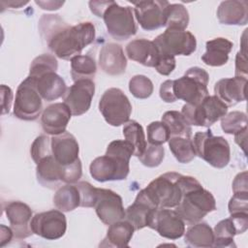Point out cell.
Segmentation results:
<instances>
[{"instance_id":"53","label":"cell","mask_w":248,"mask_h":248,"mask_svg":"<svg viewBox=\"0 0 248 248\" xmlns=\"http://www.w3.org/2000/svg\"><path fill=\"white\" fill-rule=\"evenodd\" d=\"M35 3L40 6L41 9L48 11L58 10L64 4L63 1H35Z\"/></svg>"},{"instance_id":"50","label":"cell","mask_w":248,"mask_h":248,"mask_svg":"<svg viewBox=\"0 0 248 248\" xmlns=\"http://www.w3.org/2000/svg\"><path fill=\"white\" fill-rule=\"evenodd\" d=\"M1 95H2V113L5 114L10 111L12 99H13V92L12 89L4 84L1 85Z\"/></svg>"},{"instance_id":"36","label":"cell","mask_w":248,"mask_h":248,"mask_svg":"<svg viewBox=\"0 0 248 248\" xmlns=\"http://www.w3.org/2000/svg\"><path fill=\"white\" fill-rule=\"evenodd\" d=\"M189 23V14L182 4H169L165 14V27L185 30Z\"/></svg>"},{"instance_id":"27","label":"cell","mask_w":248,"mask_h":248,"mask_svg":"<svg viewBox=\"0 0 248 248\" xmlns=\"http://www.w3.org/2000/svg\"><path fill=\"white\" fill-rule=\"evenodd\" d=\"M34 78L40 96L47 102L57 100L64 96L67 90L65 80L56 72H49Z\"/></svg>"},{"instance_id":"48","label":"cell","mask_w":248,"mask_h":248,"mask_svg":"<svg viewBox=\"0 0 248 248\" xmlns=\"http://www.w3.org/2000/svg\"><path fill=\"white\" fill-rule=\"evenodd\" d=\"M233 193H247L248 192V181L247 171L239 172L233 179L232 182Z\"/></svg>"},{"instance_id":"24","label":"cell","mask_w":248,"mask_h":248,"mask_svg":"<svg viewBox=\"0 0 248 248\" xmlns=\"http://www.w3.org/2000/svg\"><path fill=\"white\" fill-rule=\"evenodd\" d=\"M217 18L226 25H245L248 22V2L245 0H228L220 3Z\"/></svg>"},{"instance_id":"28","label":"cell","mask_w":248,"mask_h":248,"mask_svg":"<svg viewBox=\"0 0 248 248\" xmlns=\"http://www.w3.org/2000/svg\"><path fill=\"white\" fill-rule=\"evenodd\" d=\"M135 228L127 220H120L109 225L107 235L100 246L124 248L129 246L133 237Z\"/></svg>"},{"instance_id":"1","label":"cell","mask_w":248,"mask_h":248,"mask_svg":"<svg viewBox=\"0 0 248 248\" xmlns=\"http://www.w3.org/2000/svg\"><path fill=\"white\" fill-rule=\"evenodd\" d=\"M132 155H134V147L129 141L112 140L108 143L106 154L91 162L90 174L99 182L126 179L130 171L129 163Z\"/></svg>"},{"instance_id":"52","label":"cell","mask_w":248,"mask_h":248,"mask_svg":"<svg viewBox=\"0 0 248 248\" xmlns=\"http://www.w3.org/2000/svg\"><path fill=\"white\" fill-rule=\"evenodd\" d=\"M247 131L248 128L245 127L241 131L234 134V141L241 147L244 154H246V140H247Z\"/></svg>"},{"instance_id":"39","label":"cell","mask_w":248,"mask_h":248,"mask_svg":"<svg viewBox=\"0 0 248 248\" xmlns=\"http://www.w3.org/2000/svg\"><path fill=\"white\" fill-rule=\"evenodd\" d=\"M153 83L143 75H136L129 81V90L138 99H147L153 93Z\"/></svg>"},{"instance_id":"20","label":"cell","mask_w":248,"mask_h":248,"mask_svg":"<svg viewBox=\"0 0 248 248\" xmlns=\"http://www.w3.org/2000/svg\"><path fill=\"white\" fill-rule=\"evenodd\" d=\"M247 78L241 77L222 78L215 83L214 93L228 108L246 100Z\"/></svg>"},{"instance_id":"19","label":"cell","mask_w":248,"mask_h":248,"mask_svg":"<svg viewBox=\"0 0 248 248\" xmlns=\"http://www.w3.org/2000/svg\"><path fill=\"white\" fill-rule=\"evenodd\" d=\"M50 147L53 158L63 167L72 165L79 159L78 143L76 138L69 132L52 136Z\"/></svg>"},{"instance_id":"7","label":"cell","mask_w":248,"mask_h":248,"mask_svg":"<svg viewBox=\"0 0 248 248\" xmlns=\"http://www.w3.org/2000/svg\"><path fill=\"white\" fill-rule=\"evenodd\" d=\"M228 112V107L215 95L205 97L197 105L185 104L181 113L190 125L210 127Z\"/></svg>"},{"instance_id":"15","label":"cell","mask_w":248,"mask_h":248,"mask_svg":"<svg viewBox=\"0 0 248 248\" xmlns=\"http://www.w3.org/2000/svg\"><path fill=\"white\" fill-rule=\"evenodd\" d=\"M148 227L168 239H178L185 232V223L175 210L157 208L153 211Z\"/></svg>"},{"instance_id":"32","label":"cell","mask_w":248,"mask_h":248,"mask_svg":"<svg viewBox=\"0 0 248 248\" xmlns=\"http://www.w3.org/2000/svg\"><path fill=\"white\" fill-rule=\"evenodd\" d=\"M71 77L75 81L79 79H93L97 66L94 58L90 55H77L71 60Z\"/></svg>"},{"instance_id":"11","label":"cell","mask_w":248,"mask_h":248,"mask_svg":"<svg viewBox=\"0 0 248 248\" xmlns=\"http://www.w3.org/2000/svg\"><path fill=\"white\" fill-rule=\"evenodd\" d=\"M153 42L160 53L171 56H189L197 48L196 37L189 31L176 28H167Z\"/></svg>"},{"instance_id":"33","label":"cell","mask_w":248,"mask_h":248,"mask_svg":"<svg viewBox=\"0 0 248 248\" xmlns=\"http://www.w3.org/2000/svg\"><path fill=\"white\" fill-rule=\"evenodd\" d=\"M168 142L171 153L179 163H190L197 156L191 138L172 137L169 139Z\"/></svg>"},{"instance_id":"41","label":"cell","mask_w":248,"mask_h":248,"mask_svg":"<svg viewBox=\"0 0 248 248\" xmlns=\"http://www.w3.org/2000/svg\"><path fill=\"white\" fill-rule=\"evenodd\" d=\"M165 157V149L162 145L149 144L144 152L139 157L140 163L148 168L158 167Z\"/></svg>"},{"instance_id":"23","label":"cell","mask_w":248,"mask_h":248,"mask_svg":"<svg viewBox=\"0 0 248 248\" xmlns=\"http://www.w3.org/2000/svg\"><path fill=\"white\" fill-rule=\"evenodd\" d=\"M36 176L39 183L48 189H55L63 183V166L49 153L36 163Z\"/></svg>"},{"instance_id":"54","label":"cell","mask_w":248,"mask_h":248,"mask_svg":"<svg viewBox=\"0 0 248 248\" xmlns=\"http://www.w3.org/2000/svg\"><path fill=\"white\" fill-rule=\"evenodd\" d=\"M13 235H14V232H13L11 228H8V227H5L4 225H1V240H2L1 246L5 245L6 240L10 241L12 239Z\"/></svg>"},{"instance_id":"21","label":"cell","mask_w":248,"mask_h":248,"mask_svg":"<svg viewBox=\"0 0 248 248\" xmlns=\"http://www.w3.org/2000/svg\"><path fill=\"white\" fill-rule=\"evenodd\" d=\"M155 209L157 207L152 203L142 189L138 193L135 202L126 208L125 220L133 225L135 231L141 230L148 227L151 215Z\"/></svg>"},{"instance_id":"43","label":"cell","mask_w":248,"mask_h":248,"mask_svg":"<svg viewBox=\"0 0 248 248\" xmlns=\"http://www.w3.org/2000/svg\"><path fill=\"white\" fill-rule=\"evenodd\" d=\"M50 140H51V138L46 135L39 136L35 139L30 148V154H31L32 160L35 163H37L44 156L51 153Z\"/></svg>"},{"instance_id":"25","label":"cell","mask_w":248,"mask_h":248,"mask_svg":"<svg viewBox=\"0 0 248 248\" xmlns=\"http://www.w3.org/2000/svg\"><path fill=\"white\" fill-rule=\"evenodd\" d=\"M126 54L131 59L145 67H155L159 50L153 41L136 39L126 46Z\"/></svg>"},{"instance_id":"9","label":"cell","mask_w":248,"mask_h":248,"mask_svg":"<svg viewBox=\"0 0 248 248\" xmlns=\"http://www.w3.org/2000/svg\"><path fill=\"white\" fill-rule=\"evenodd\" d=\"M34 78L28 76L17 87L14 104V115L24 121L36 120L43 109V101Z\"/></svg>"},{"instance_id":"51","label":"cell","mask_w":248,"mask_h":248,"mask_svg":"<svg viewBox=\"0 0 248 248\" xmlns=\"http://www.w3.org/2000/svg\"><path fill=\"white\" fill-rule=\"evenodd\" d=\"M110 1H90L89 2V7L90 11L97 16L98 17H103V15L109 5Z\"/></svg>"},{"instance_id":"6","label":"cell","mask_w":248,"mask_h":248,"mask_svg":"<svg viewBox=\"0 0 248 248\" xmlns=\"http://www.w3.org/2000/svg\"><path fill=\"white\" fill-rule=\"evenodd\" d=\"M193 144L196 154L216 169H223L231 159V149L228 140L221 136H214L209 129L195 134Z\"/></svg>"},{"instance_id":"2","label":"cell","mask_w":248,"mask_h":248,"mask_svg":"<svg viewBox=\"0 0 248 248\" xmlns=\"http://www.w3.org/2000/svg\"><path fill=\"white\" fill-rule=\"evenodd\" d=\"M179 184L182 198L174 210L185 224L194 225L209 212L216 210L215 198L195 177L181 174Z\"/></svg>"},{"instance_id":"37","label":"cell","mask_w":248,"mask_h":248,"mask_svg":"<svg viewBox=\"0 0 248 248\" xmlns=\"http://www.w3.org/2000/svg\"><path fill=\"white\" fill-rule=\"evenodd\" d=\"M58 63L54 55L44 53L37 56L30 65L29 76L32 78H39L49 72H56Z\"/></svg>"},{"instance_id":"29","label":"cell","mask_w":248,"mask_h":248,"mask_svg":"<svg viewBox=\"0 0 248 248\" xmlns=\"http://www.w3.org/2000/svg\"><path fill=\"white\" fill-rule=\"evenodd\" d=\"M184 236V242L189 247L208 248L213 247L214 233L211 227L205 222H198L189 227Z\"/></svg>"},{"instance_id":"49","label":"cell","mask_w":248,"mask_h":248,"mask_svg":"<svg viewBox=\"0 0 248 248\" xmlns=\"http://www.w3.org/2000/svg\"><path fill=\"white\" fill-rule=\"evenodd\" d=\"M160 97L166 103H173L176 99L172 93V79H168L164 81L160 86Z\"/></svg>"},{"instance_id":"8","label":"cell","mask_w":248,"mask_h":248,"mask_svg":"<svg viewBox=\"0 0 248 248\" xmlns=\"http://www.w3.org/2000/svg\"><path fill=\"white\" fill-rule=\"evenodd\" d=\"M103 18L108 33L117 41H125L138 31L133 9L129 6L123 7L114 1H110L103 15Z\"/></svg>"},{"instance_id":"22","label":"cell","mask_w":248,"mask_h":248,"mask_svg":"<svg viewBox=\"0 0 248 248\" xmlns=\"http://www.w3.org/2000/svg\"><path fill=\"white\" fill-rule=\"evenodd\" d=\"M100 68L109 76H119L125 73L127 59L123 48L115 43L104 45L99 54Z\"/></svg>"},{"instance_id":"31","label":"cell","mask_w":248,"mask_h":248,"mask_svg":"<svg viewBox=\"0 0 248 248\" xmlns=\"http://www.w3.org/2000/svg\"><path fill=\"white\" fill-rule=\"evenodd\" d=\"M162 122L169 130L170 138H191L192 128L181 112L177 110L166 111L162 116Z\"/></svg>"},{"instance_id":"18","label":"cell","mask_w":248,"mask_h":248,"mask_svg":"<svg viewBox=\"0 0 248 248\" xmlns=\"http://www.w3.org/2000/svg\"><path fill=\"white\" fill-rule=\"evenodd\" d=\"M72 112L64 103H54L47 106L42 112L41 124L44 132L56 136L66 132Z\"/></svg>"},{"instance_id":"17","label":"cell","mask_w":248,"mask_h":248,"mask_svg":"<svg viewBox=\"0 0 248 248\" xmlns=\"http://www.w3.org/2000/svg\"><path fill=\"white\" fill-rule=\"evenodd\" d=\"M4 210L16 238L24 239L33 234L30 226L33 213L29 205L19 201H13L8 202Z\"/></svg>"},{"instance_id":"12","label":"cell","mask_w":248,"mask_h":248,"mask_svg":"<svg viewBox=\"0 0 248 248\" xmlns=\"http://www.w3.org/2000/svg\"><path fill=\"white\" fill-rule=\"evenodd\" d=\"M30 226L33 233L46 240H56L65 234L67 220L63 211L51 209L35 214Z\"/></svg>"},{"instance_id":"3","label":"cell","mask_w":248,"mask_h":248,"mask_svg":"<svg viewBox=\"0 0 248 248\" xmlns=\"http://www.w3.org/2000/svg\"><path fill=\"white\" fill-rule=\"evenodd\" d=\"M95 27L92 22L84 21L69 26L66 23L47 40L48 48L60 59L71 60L80 55L82 49L95 39Z\"/></svg>"},{"instance_id":"34","label":"cell","mask_w":248,"mask_h":248,"mask_svg":"<svg viewBox=\"0 0 248 248\" xmlns=\"http://www.w3.org/2000/svg\"><path fill=\"white\" fill-rule=\"evenodd\" d=\"M123 135L134 147V155L138 158L144 152L147 143L142 126L135 120H129L123 127Z\"/></svg>"},{"instance_id":"38","label":"cell","mask_w":248,"mask_h":248,"mask_svg":"<svg viewBox=\"0 0 248 248\" xmlns=\"http://www.w3.org/2000/svg\"><path fill=\"white\" fill-rule=\"evenodd\" d=\"M221 127L226 134H235L247 127V115L242 111H232L221 118Z\"/></svg>"},{"instance_id":"44","label":"cell","mask_w":248,"mask_h":248,"mask_svg":"<svg viewBox=\"0 0 248 248\" xmlns=\"http://www.w3.org/2000/svg\"><path fill=\"white\" fill-rule=\"evenodd\" d=\"M229 212H248V192L247 193H233L228 204Z\"/></svg>"},{"instance_id":"30","label":"cell","mask_w":248,"mask_h":248,"mask_svg":"<svg viewBox=\"0 0 248 248\" xmlns=\"http://www.w3.org/2000/svg\"><path fill=\"white\" fill-rule=\"evenodd\" d=\"M53 204L57 209L63 212H69L76 209L80 204V197L78 187L72 184L60 186L53 196Z\"/></svg>"},{"instance_id":"47","label":"cell","mask_w":248,"mask_h":248,"mask_svg":"<svg viewBox=\"0 0 248 248\" xmlns=\"http://www.w3.org/2000/svg\"><path fill=\"white\" fill-rule=\"evenodd\" d=\"M247 52L238 51L235 56V77L247 78Z\"/></svg>"},{"instance_id":"16","label":"cell","mask_w":248,"mask_h":248,"mask_svg":"<svg viewBox=\"0 0 248 248\" xmlns=\"http://www.w3.org/2000/svg\"><path fill=\"white\" fill-rule=\"evenodd\" d=\"M94 208L99 219L108 226L125 218L122 198L109 189L98 188Z\"/></svg>"},{"instance_id":"10","label":"cell","mask_w":248,"mask_h":248,"mask_svg":"<svg viewBox=\"0 0 248 248\" xmlns=\"http://www.w3.org/2000/svg\"><path fill=\"white\" fill-rule=\"evenodd\" d=\"M99 110L107 123L116 127L129 121L132 105L121 89L111 87L102 95L99 101Z\"/></svg>"},{"instance_id":"46","label":"cell","mask_w":248,"mask_h":248,"mask_svg":"<svg viewBox=\"0 0 248 248\" xmlns=\"http://www.w3.org/2000/svg\"><path fill=\"white\" fill-rule=\"evenodd\" d=\"M235 228L236 234L243 233L248 229V212H235L230 216Z\"/></svg>"},{"instance_id":"5","label":"cell","mask_w":248,"mask_h":248,"mask_svg":"<svg viewBox=\"0 0 248 248\" xmlns=\"http://www.w3.org/2000/svg\"><path fill=\"white\" fill-rule=\"evenodd\" d=\"M180 173L169 171L153 179L144 189V193L157 208H174L182 198L179 184Z\"/></svg>"},{"instance_id":"45","label":"cell","mask_w":248,"mask_h":248,"mask_svg":"<svg viewBox=\"0 0 248 248\" xmlns=\"http://www.w3.org/2000/svg\"><path fill=\"white\" fill-rule=\"evenodd\" d=\"M175 66L176 61L174 56L159 52V57L154 68L159 74L163 76H169L175 69Z\"/></svg>"},{"instance_id":"35","label":"cell","mask_w":248,"mask_h":248,"mask_svg":"<svg viewBox=\"0 0 248 248\" xmlns=\"http://www.w3.org/2000/svg\"><path fill=\"white\" fill-rule=\"evenodd\" d=\"M213 233V247H235L233 237L236 235V231L230 217L218 222L214 227Z\"/></svg>"},{"instance_id":"42","label":"cell","mask_w":248,"mask_h":248,"mask_svg":"<svg viewBox=\"0 0 248 248\" xmlns=\"http://www.w3.org/2000/svg\"><path fill=\"white\" fill-rule=\"evenodd\" d=\"M76 186L78 189L79 197H80V204L79 206L82 207H94L97 195H98V188H95L87 181H79L77 182Z\"/></svg>"},{"instance_id":"4","label":"cell","mask_w":248,"mask_h":248,"mask_svg":"<svg viewBox=\"0 0 248 248\" xmlns=\"http://www.w3.org/2000/svg\"><path fill=\"white\" fill-rule=\"evenodd\" d=\"M208 73L200 67L189 68L184 76L172 80V93L176 100H183L187 104L197 105L207 97Z\"/></svg>"},{"instance_id":"26","label":"cell","mask_w":248,"mask_h":248,"mask_svg":"<svg viewBox=\"0 0 248 248\" xmlns=\"http://www.w3.org/2000/svg\"><path fill=\"white\" fill-rule=\"evenodd\" d=\"M233 44L226 38L218 37L207 41L205 44V52L202 56L204 64L211 67H220L227 64L229 54L232 51Z\"/></svg>"},{"instance_id":"13","label":"cell","mask_w":248,"mask_h":248,"mask_svg":"<svg viewBox=\"0 0 248 248\" xmlns=\"http://www.w3.org/2000/svg\"><path fill=\"white\" fill-rule=\"evenodd\" d=\"M95 93L93 79H79L67 88L63 103L70 108L72 115L79 116L88 111Z\"/></svg>"},{"instance_id":"14","label":"cell","mask_w":248,"mask_h":248,"mask_svg":"<svg viewBox=\"0 0 248 248\" xmlns=\"http://www.w3.org/2000/svg\"><path fill=\"white\" fill-rule=\"evenodd\" d=\"M133 4L135 16L142 29L153 31L165 27L166 9L170 4L168 1L143 0Z\"/></svg>"},{"instance_id":"40","label":"cell","mask_w":248,"mask_h":248,"mask_svg":"<svg viewBox=\"0 0 248 248\" xmlns=\"http://www.w3.org/2000/svg\"><path fill=\"white\" fill-rule=\"evenodd\" d=\"M147 141L149 144L162 145L170 139V133L166 125L162 121H153L148 124L147 128Z\"/></svg>"}]
</instances>
